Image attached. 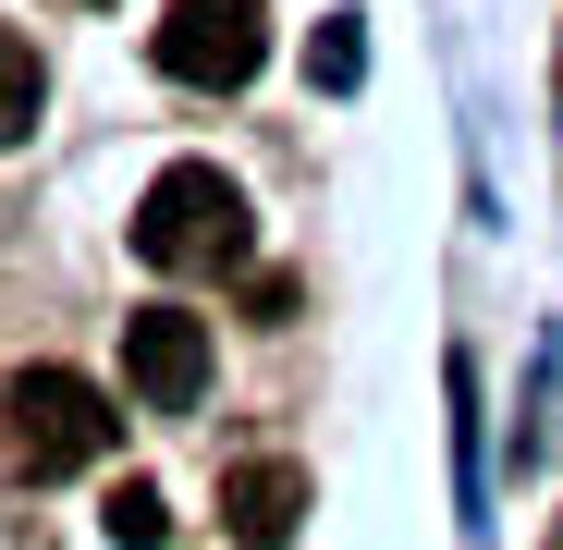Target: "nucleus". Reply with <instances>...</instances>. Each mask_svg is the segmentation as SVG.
I'll list each match as a JSON object with an SVG mask.
<instances>
[{"mask_svg": "<svg viewBox=\"0 0 563 550\" xmlns=\"http://www.w3.org/2000/svg\"><path fill=\"white\" fill-rule=\"evenodd\" d=\"M123 392L147 416H184V404L209 392V318L197 306H135L123 318Z\"/></svg>", "mask_w": 563, "mask_h": 550, "instance_id": "20e7f679", "label": "nucleus"}, {"mask_svg": "<svg viewBox=\"0 0 563 550\" xmlns=\"http://www.w3.org/2000/svg\"><path fill=\"white\" fill-rule=\"evenodd\" d=\"M147 49H159V74L172 86H245L257 61H269V0H172V13L147 25Z\"/></svg>", "mask_w": 563, "mask_h": 550, "instance_id": "7ed1b4c3", "label": "nucleus"}, {"mask_svg": "<svg viewBox=\"0 0 563 550\" xmlns=\"http://www.w3.org/2000/svg\"><path fill=\"white\" fill-rule=\"evenodd\" d=\"M99 526H111V550H159V538H172V502H159L147 478H123V490L99 502Z\"/></svg>", "mask_w": 563, "mask_h": 550, "instance_id": "0eeeda50", "label": "nucleus"}, {"mask_svg": "<svg viewBox=\"0 0 563 550\" xmlns=\"http://www.w3.org/2000/svg\"><path fill=\"white\" fill-rule=\"evenodd\" d=\"M221 526H233L245 550H295V526H307V465H282V452L233 465V478H221Z\"/></svg>", "mask_w": 563, "mask_h": 550, "instance_id": "39448f33", "label": "nucleus"}, {"mask_svg": "<svg viewBox=\"0 0 563 550\" xmlns=\"http://www.w3.org/2000/svg\"><path fill=\"white\" fill-rule=\"evenodd\" d=\"M111 440H123V404L99 380H74V367H25V380L0 392V452H13V478H86Z\"/></svg>", "mask_w": 563, "mask_h": 550, "instance_id": "f03ea898", "label": "nucleus"}, {"mask_svg": "<svg viewBox=\"0 0 563 550\" xmlns=\"http://www.w3.org/2000/svg\"><path fill=\"white\" fill-rule=\"evenodd\" d=\"M307 74L331 86V99H343V86L367 74V37H355V13H331V25H319V49H307Z\"/></svg>", "mask_w": 563, "mask_h": 550, "instance_id": "6e6552de", "label": "nucleus"}, {"mask_svg": "<svg viewBox=\"0 0 563 550\" xmlns=\"http://www.w3.org/2000/svg\"><path fill=\"white\" fill-rule=\"evenodd\" d=\"M245 197H233V171L221 159H172L147 197H135V257L172 269V282H209V269H245Z\"/></svg>", "mask_w": 563, "mask_h": 550, "instance_id": "f257e3e1", "label": "nucleus"}, {"mask_svg": "<svg viewBox=\"0 0 563 550\" xmlns=\"http://www.w3.org/2000/svg\"><path fill=\"white\" fill-rule=\"evenodd\" d=\"M551 550H563V514H551Z\"/></svg>", "mask_w": 563, "mask_h": 550, "instance_id": "1a4fd4ad", "label": "nucleus"}, {"mask_svg": "<svg viewBox=\"0 0 563 550\" xmlns=\"http://www.w3.org/2000/svg\"><path fill=\"white\" fill-rule=\"evenodd\" d=\"M37 99H49V74H37V49L0 25V147H25L37 135Z\"/></svg>", "mask_w": 563, "mask_h": 550, "instance_id": "423d86ee", "label": "nucleus"}]
</instances>
